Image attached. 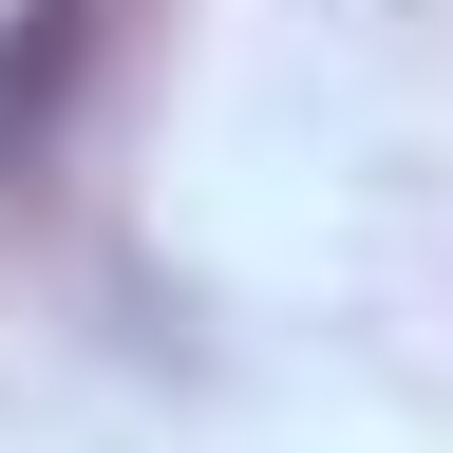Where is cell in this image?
I'll use <instances>...</instances> for the list:
<instances>
[{
  "instance_id": "1",
  "label": "cell",
  "mask_w": 453,
  "mask_h": 453,
  "mask_svg": "<svg viewBox=\"0 0 453 453\" xmlns=\"http://www.w3.org/2000/svg\"><path fill=\"white\" fill-rule=\"evenodd\" d=\"M95 19H113V0H38V38H0V151H38V133H57V95H76Z\"/></svg>"
}]
</instances>
